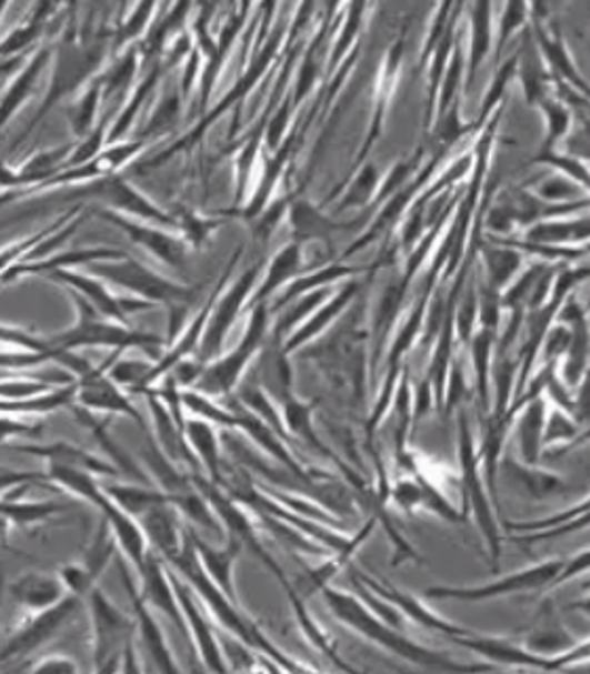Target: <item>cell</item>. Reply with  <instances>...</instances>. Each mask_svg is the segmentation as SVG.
<instances>
[{
  "label": "cell",
  "mask_w": 590,
  "mask_h": 674,
  "mask_svg": "<svg viewBox=\"0 0 590 674\" xmlns=\"http://www.w3.org/2000/svg\"><path fill=\"white\" fill-rule=\"evenodd\" d=\"M173 572L180 573L183 580L190 584V589L199 596V601L204 603L207 612L211 613V617L216 620V624L237 638L244 641L247 645H251L253 650H258L260 654L270 657L281 671L287 673H304L310 671V666L300 664L296 657L286 654L281 647H277L272 643V638L258 626V622H253L247 613L241 610L239 601H232L228 594L209 577V573L204 572L203 563L197 554V549L192 544V535H190V525L186 532V542H183L182 551L178 552L171 561H164Z\"/></svg>",
  "instance_id": "6da1fadb"
},
{
  "label": "cell",
  "mask_w": 590,
  "mask_h": 674,
  "mask_svg": "<svg viewBox=\"0 0 590 674\" xmlns=\"http://www.w3.org/2000/svg\"><path fill=\"white\" fill-rule=\"evenodd\" d=\"M323 598H326L327 610L342 626H347L348 631L363 636L369 643L387 650L390 654L406 660L413 666L439 671V673H470V671L493 668L489 662L488 664H460L443 652L430 650V647L411 641L401 631L382 622L357 594H348L329 586L323 593Z\"/></svg>",
  "instance_id": "7a4b0ae2"
},
{
  "label": "cell",
  "mask_w": 590,
  "mask_h": 674,
  "mask_svg": "<svg viewBox=\"0 0 590 674\" xmlns=\"http://www.w3.org/2000/svg\"><path fill=\"white\" fill-rule=\"evenodd\" d=\"M96 673H121L124 650L136 641V617L122 613L100 589L87 596Z\"/></svg>",
  "instance_id": "3957f363"
},
{
  "label": "cell",
  "mask_w": 590,
  "mask_h": 674,
  "mask_svg": "<svg viewBox=\"0 0 590 674\" xmlns=\"http://www.w3.org/2000/svg\"><path fill=\"white\" fill-rule=\"evenodd\" d=\"M72 298H74L77 308H79V321H77L74 328L49 338L53 346L66 348V350L82 346H110L114 350L142 348V350H150L152 346L163 344L157 335L140 333V331H131V329L108 323L106 316L91 306L81 293L72 291Z\"/></svg>",
  "instance_id": "277c9868"
},
{
  "label": "cell",
  "mask_w": 590,
  "mask_h": 674,
  "mask_svg": "<svg viewBox=\"0 0 590 674\" xmlns=\"http://www.w3.org/2000/svg\"><path fill=\"white\" fill-rule=\"evenodd\" d=\"M89 268L93 270V274L102 276L106 281L133 291L136 295H140V300H146L150 304L157 302V304L171 306V312L188 308V304H192L194 298H197L194 291L167 281L163 276H159L157 272L143 268L136 260H131L129 255L122 258V260L96 262Z\"/></svg>",
  "instance_id": "5b68a950"
},
{
  "label": "cell",
  "mask_w": 590,
  "mask_h": 674,
  "mask_svg": "<svg viewBox=\"0 0 590 674\" xmlns=\"http://www.w3.org/2000/svg\"><path fill=\"white\" fill-rule=\"evenodd\" d=\"M568 559H550L540 565H533L523 572L510 573L509 577H500L496 582H489L483 586H470V589H456V586H432L428 589L424 596L432 601H469L479 603L488 598H500L510 594L536 593L552 589L559 573L563 572Z\"/></svg>",
  "instance_id": "8992f818"
},
{
  "label": "cell",
  "mask_w": 590,
  "mask_h": 674,
  "mask_svg": "<svg viewBox=\"0 0 590 674\" xmlns=\"http://www.w3.org/2000/svg\"><path fill=\"white\" fill-rule=\"evenodd\" d=\"M266 329H268V308H253L249 325L244 331L243 342L239 348H234L230 354L213 359L207 368H204L203 378L197 384L203 394L211 396H222L228 394L230 390L237 386L239 378L243 375L244 369L251 363V359L258 354V350L262 346L266 338Z\"/></svg>",
  "instance_id": "52a82bcc"
},
{
  "label": "cell",
  "mask_w": 590,
  "mask_h": 674,
  "mask_svg": "<svg viewBox=\"0 0 590 674\" xmlns=\"http://www.w3.org/2000/svg\"><path fill=\"white\" fill-rule=\"evenodd\" d=\"M82 601H84L82 596L68 593L58 605L44 612L30 613V617L21 624L20 628H16L4 641L0 652V664L28 660V655L41 650L47 641H51L79 613Z\"/></svg>",
  "instance_id": "ba28073f"
},
{
  "label": "cell",
  "mask_w": 590,
  "mask_h": 674,
  "mask_svg": "<svg viewBox=\"0 0 590 674\" xmlns=\"http://www.w3.org/2000/svg\"><path fill=\"white\" fill-rule=\"evenodd\" d=\"M121 580L124 584V591L129 596V603H131V612L136 617V634H138V641L142 645L143 655L146 660H150V666L159 673H178L182 671V666L178 664L176 655L169 647V641L164 636L163 626L159 624L154 610L146 603L142 598L140 591L136 589V580L129 572L127 563L121 561Z\"/></svg>",
  "instance_id": "9c48e42d"
},
{
  "label": "cell",
  "mask_w": 590,
  "mask_h": 674,
  "mask_svg": "<svg viewBox=\"0 0 590 674\" xmlns=\"http://www.w3.org/2000/svg\"><path fill=\"white\" fill-rule=\"evenodd\" d=\"M171 570V567H169ZM171 580L176 586V593L182 605L183 617L190 631V643L194 647V652L199 655V660L203 662L204 668L211 673H226L228 664H226L224 650L222 643L218 638V634L213 631V626L209 624V620L201 612V601L190 589V584L183 580L182 575L171 570Z\"/></svg>",
  "instance_id": "30bf717a"
},
{
  "label": "cell",
  "mask_w": 590,
  "mask_h": 674,
  "mask_svg": "<svg viewBox=\"0 0 590 674\" xmlns=\"http://www.w3.org/2000/svg\"><path fill=\"white\" fill-rule=\"evenodd\" d=\"M140 577V594L143 601L157 613H163L164 617L178 628L183 638L190 641V631L183 617L182 605L176 593L171 570L163 559L154 551L146 556L142 565L136 570ZM192 645V643H190Z\"/></svg>",
  "instance_id": "8fae6325"
},
{
  "label": "cell",
  "mask_w": 590,
  "mask_h": 674,
  "mask_svg": "<svg viewBox=\"0 0 590 674\" xmlns=\"http://www.w3.org/2000/svg\"><path fill=\"white\" fill-rule=\"evenodd\" d=\"M258 270H260V264L256 268H249L243 276L230 286V291L226 293L224 298L220 302H216L207 329H204L203 342H201V361L203 363L216 359L220 354L228 331L232 328V323L237 321L239 310L243 308L244 300L249 298L251 289L256 285Z\"/></svg>",
  "instance_id": "7c38bea8"
},
{
  "label": "cell",
  "mask_w": 590,
  "mask_h": 674,
  "mask_svg": "<svg viewBox=\"0 0 590 674\" xmlns=\"http://www.w3.org/2000/svg\"><path fill=\"white\" fill-rule=\"evenodd\" d=\"M376 525H378V516L373 514L367 523L361 525V530L352 535V540H350V544H348L347 549L329 552V556H327L321 565H317V567H312V570H306L304 575H300L298 580H293V582H291V589H289L286 594L296 591L302 598L308 601V598H312V596H317V594L326 593L327 589L331 586V582L336 580V575L340 572H344L348 565H350L352 556H354V554L359 552V549L366 544L367 537L373 533Z\"/></svg>",
  "instance_id": "4fadbf2b"
},
{
  "label": "cell",
  "mask_w": 590,
  "mask_h": 674,
  "mask_svg": "<svg viewBox=\"0 0 590 674\" xmlns=\"http://www.w3.org/2000/svg\"><path fill=\"white\" fill-rule=\"evenodd\" d=\"M354 575L366 584L367 589H371L373 593L380 594L382 598H387L388 603H392L399 612L403 613L408 617L409 622L428 628L432 633L443 634V636H458V634H467L470 631L449 622L446 617H441L439 613L428 610L427 605L413 596V594L406 593L401 589H394L387 580H376V577H369L366 573L354 572Z\"/></svg>",
  "instance_id": "5bb4252c"
},
{
  "label": "cell",
  "mask_w": 590,
  "mask_h": 674,
  "mask_svg": "<svg viewBox=\"0 0 590 674\" xmlns=\"http://www.w3.org/2000/svg\"><path fill=\"white\" fill-rule=\"evenodd\" d=\"M451 641L472 654L486 657L488 662H498L504 666H519V668H536L549 671V660L540 655L530 654L523 645H514L510 638H498L488 634L470 633L451 636Z\"/></svg>",
  "instance_id": "9a60e30c"
},
{
  "label": "cell",
  "mask_w": 590,
  "mask_h": 674,
  "mask_svg": "<svg viewBox=\"0 0 590 674\" xmlns=\"http://www.w3.org/2000/svg\"><path fill=\"white\" fill-rule=\"evenodd\" d=\"M51 279L61 281L63 285L70 286L72 291L81 293L82 298L91 306L96 308L100 314H103L106 319H112V321H119V323H127V312H133V310L138 312V310H148V308L152 306L146 300L117 298L98 279L77 274V272H70V270H60V272L51 274Z\"/></svg>",
  "instance_id": "2e32d148"
},
{
  "label": "cell",
  "mask_w": 590,
  "mask_h": 674,
  "mask_svg": "<svg viewBox=\"0 0 590 674\" xmlns=\"http://www.w3.org/2000/svg\"><path fill=\"white\" fill-rule=\"evenodd\" d=\"M100 218L112 222L114 225H119L121 230L127 232V237L136 245L150 251L154 258H159L164 264L173 268L183 266V262H186V243H183L180 237L169 234V232H163V230L152 228V225L136 224L131 220H124L117 211H100Z\"/></svg>",
  "instance_id": "e0dca14e"
},
{
  "label": "cell",
  "mask_w": 590,
  "mask_h": 674,
  "mask_svg": "<svg viewBox=\"0 0 590 674\" xmlns=\"http://www.w3.org/2000/svg\"><path fill=\"white\" fill-rule=\"evenodd\" d=\"M103 368L91 369L87 375H82L79 380L77 399H79L81 408L108 411V413H122V415L133 418L142 429H146L142 415L129 403V399L122 394L119 384L112 378L103 375Z\"/></svg>",
  "instance_id": "ac0fdd59"
},
{
  "label": "cell",
  "mask_w": 590,
  "mask_h": 674,
  "mask_svg": "<svg viewBox=\"0 0 590 674\" xmlns=\"http://www.w3.org/2000/svg\"><path fill=\"white\" fill-rule=\"evenodd\" d=\"M143 533L148 537L150 549L157 552L163 561H171L182 551L186 542L188 525L180 523V512L173 504H161L146 512L140 519Z\"/></svg>",
  "instance_id": "d6986e66"
},
{
  "label": "cell",
  "mask_w": 590,
  "mask_h": 674,
  "mask_svg": "<svg viewBox=\"0 0 590 674\" xmlns=\"http://www.w3.org/2000/svg\"><path fill=\"white\" fill-rule=\"evenodd\" d=\"M576 643H578V638L571 636L570 631L559 622V615L554 612L552 603L544 601L536 622L531 624L530 633L526 634L521 645L530 654L549 660L550 671V660L557 655L568 654L571 647H576Z\"/></svg>",
  "instance_id": "ffe728a7"
},
{
  "label": "cell",
  "mask_w": 590,
  "mask_h": 674,
  "mask_svg": "<svg viewBox=\"0 0 590 674\" xmlns=\"http://www.w3.org/2000/svg\"><path fill=\"white\" fill-rule=\"evenodd\" d=\"M68 594L60 573L26 572L9 584V596L26 612H44Z\"/></svg>",
  "instance_id": "44dd1931"
},
{
  "label": "cell",
  "mask_w": 590,
  "mask_h": 674,
  "mask_svg": "<svg viewBox=\"0 0 590 674\" xmlns=\"http://www.w3.org/2000/svg\"><path fill=\"white\" fill-rule=\"evenodd\" d=\"M192 535V544L197 549V554L203 563L204 572L209 573V577L224 591L232 601L237 598V586H234V565L239 554L243 552V542L237 537H226V544L222 549L209 544L201 533L194 527H190Z\"/></svg>",
  "instance_id": "7402d4cb"
},
{
  "label": "cell",
  "mask_w": 590,
  "mask_h": 674,
  "mask_svg": "<svg viewBox=\"0 0 590 674\" xmlns=\"http://www.w3.org/2000/svg\"><path fill=\"white\" fill-rule=\"evenodd\" d=\"M127 258V253L117 251V249H84V251H68V253H56L47 260L41 262H23V264H16V266L4 270L2 274V281L9 283L13 279H20L26 274H41V272H49V274H56L60 270H70V268L81 266V264H96V262H110V260H122Z\"/></svg>",
  "instance_id": "603a6c76"
},
{
  "label": "cell",
  "mask_w": 590,
  "mask_h": 674,
  "mask_svg": "<svg viewBox=\"0 0 590 674\" xmlns=\"http://www.w3.org/2000/svg\"><path fill=\"white\" fill-rule=\"evenodd\" d=\"M100 516L108 519L114 537L119 542V549L121 554L124 556V561L131 563L133 570H138L146 561V556L150 554V544H148V537L143 533L142 525L138 519H133L131 514L121 511L117 504H112L108 511L102 512Z\"/></svg>",
  "instance_id": "cb8c5ba5"
},
{
  "label": "cell",
  "mask_w": 590,
  "mask_h": 674,
  "mask_svg": "<svg viewBox=\"0 0 590 674\" xmlns=\"http://www.w3.org/2000/svg\"><path fill=\"white\" fill-rule=\"evenodd\" d=\"M98 197H100V201L110 204L112 209H122V211H127L136 218L152 220L157 224L178 225L159 207L146 201L142 194H138L133 188L122 184L121 180H112V182L100 185Z\"/></svg>",
  "instance_id": "d4e9b609"
},
{
  "label": "cell",
  "mask_w": 590,
  "mask_h": 674,
  "mask_svg": "<svg viewBox=\"0 0 590 674\" xmlns=\"http://www.w3.org/2000/svg\"><path fill=\"white\" fill-rule=\"evenodd\" d=\"M302 268V249L300 243L287 245L277 253V258L270 262L268 272H266L264 281L256 289L253 298H251V306H262L266 300L281 286L287 285L293 276H298Z\"/></svg>",
  "instance_id": "484cf974"
},
{
  "label": "cell",
  "mask_w": 590,
  "mask_h": 674,
  "mask_svg": "<svg viewBox=\"0 0 590 674\" xmlns=\"http://www.w3.org/2000/svg\"><path fill=\"white\" fill-rule=\"evenodd\" d=\"M186 436H188L190 445L194 447L199 462L209 472V479L216 485H220L222 476H224V469H222V462H220V443H218L216 432L209 426V422L190 420L186 424Z\"/></svg>",
  "instance_id": "4316f807"
},
{
  "label": "cell",
  "mask_w": 590,
  "mask_h": 674,
  "mask_svg": "<svg viewBox=\"0 0 590 674\" xmlns=\"http://www.w3.org/2000/svg\"><path fill=\"white\" fill-rule=\"evenodd\" d=\"M354 293H357V285L347 286V289H342L331 302H327L326 306L321 308V310H317V312L306 321L302 328L298 329V331H293V333L287 338L286 346H283L286 348V352H291V350H296V348L304 346L306 342H310L312 338L321 335V331L329 328L331 321L347 308L348 302L352 300Z\"/></svg>",
  "instance_id": "83f0119b"
},
{
  "label": "cell",
  "mask_w": 590,
  "mask_h": 674,
  "mask_svg": "<svg viewBox=\"0 0 590 674\" xmlns=\"http://www.w3.org/2000/svg\"><path fill=\"white\" fill-rule=\"evenodd\" d=\"M63 512L60 502L44 500V502H23L20 497H2V516L7 527L13 525L18 530L42 525L51 521L56 514Z\"/></svg>",
  "instance_id": "f1b7e54d"
},
{
  "label": "cell",
  "mask_w": 590,
  "mask_h": 674,
  "mask_svg": "<svg viewBox=\"0 0 590 674\" xmlns=\"http://www.w3.org/2000/svg\"><path fill=\"white\" fill-rule=\"evenodd\" d=\"M103 490L121 511L131 514L133 519H140L154 506L171 504L169 495L161 487L152 490V487H140V485H103Z\"/></svg>",
  "instance_id": "f546056e"
},
{
  "label": "cell",
  "mask_w": 590,
  "mask_h": 674,
  "mask_svg": "<svg viewBox=\"0 0 590 674\" xmlns=\"http://www.w3.org/2000/svg\"><path fill=\"white\" fill-rule=\"evenodd\" d=\"M16 450L41 455L44 460H49V464H68V466H79V469L98 472V474H117L114 469L106 466L103 462L96 460L93 455L84 453V451L74 447V445H68V443H56V445H16Z\"/></svg>",
  "instance_id": "4dcf8cb0"
},
{
  "label": "cell",
  "mask_w": 590,
  "mask_h": 674,
  "mask_svg": "<svg viewBox=\"0 0 590 674\" xmlns=\"http://www.w3.org/2000/svg\"><path fill=\"white\" fill-rule=\"evenodd\" d=\"M117 552H121L119 549V542L114 537V532L108 523V519H100L96 533L84 551V559H82V565L87 567V572L91 573L96 580L102 577V573L108 570L110 561L117 556Z\"/></svg>",
  "instance_id": "1f68e13d"
},
{
  "label": "cell",
  "mask_w": 590,
  "mask_h": 674,
  "mask_svg": "<svg viewBox=\"0 0 590 674\" xmlns=\"http://www.w3.org/2000/svg\"><path fill=\"white\" fill-rule=\"evenodd\" d=\"M77 390L79 386H68V389L53 390V392H42L32 399H23V401H4L2 411L4 413H49L56 409L72 405V401L77 399Z\"/></svg>",
  "instance_id": "d6a6232c"
},
{
  "label": "cell",
  "mask_w": 590,
  "mask_h": 674,
  "mask_svg": "<svg viewBox=\"0 0 590 674\" xmlns=\"http://www.w3.org/2000/svg\"><path fill=\"white\" fill-rule=\"evenodd\" d=\"M58 573H60L66 591L70 594L87 598L93 589H98V580L87 572V567L82 563H68Z\"/></svg>",
  "instance_id": "836d02e7"
},
{
  "label": "cell",
  "mask_w": 590,
  "mask_h": 674,
  "mask_svg": "<svg viewBox=\"0 0 590 674\" xmlns=\"http://www.w3.org/2000/svg\"><path fill=\"white\" fill-rule=\"evenodd\" d=\"M23 671H28V673L74 674L79 673V664L70 655H42L37 662H30Z\"/></svg>",
  "instance_id": "e575fe53"
},
{
  "label": "cell",
  "mask_w": 590,
  "mask_h": 674,
  "mask_svg": "<svg viewBox=\"0 0 590 674\" xmlns=\"http://www.w3.org/2000/svg\"><path fill=\"white\" fill-rule=\"evenodd\" d=\"M220 222H211V220H204L199 215H190V213H183L182 220H180V228H182L183 239L190 241L192 245H201L204 239L211 234L213 228H218Z\"/></svg>",
  "instance_id": "d590c367"
},
{
  "label": "cell",
  "mask_w": 590,
  "mask_h": 674,
  "mask_svg": "<svg viewBox=\"0 0 590 674\" xmlns=\"http://www.w3.org/2000/svg\"><path fill=\"white\" fill-rule=\"evenodd\" d=\"M47 384H42V382H32V380H16V382H9V380H4V386H2V396H4V401H23V399H32V396H37V394H42V392H47Z\"/></svg>",
  "instance_id": "8d00e7d4"
},
{
  "label": "cell",
  "mask_w": 590,
  "mask_h": 674,
  "mask_svg": "<svg viewBox=\"0 0 590 674\" xmlns=\"http://www.w3.org/2000/svg\"><path fill=\"white\" fill-rule=\"evenodd\" d=\"M587 572H590V549L589 551L576 554L573 559H568L563 572L559 573V577L554 580L552 586H563V584H568L573 577H578V575Z\"/></svg>",
  "instance_id": "74e56055"
},
{
  "label": "cell",
  "mask_w": 590,
  "mask_h": 674,
  "mask_svg": "<svg viewBox=\"0 0 590 674\" xmlns=\"http://www.w3.org/2000/svg\"><path fill=\"white\" fill-rule=\"evenodd\" d=\"M571 610L578 613H584L587 617H590V596H584V598H578V601H573L570 603Z\"/></svg>",
  "instance_id": "f35d334b"
}]
</instances>
